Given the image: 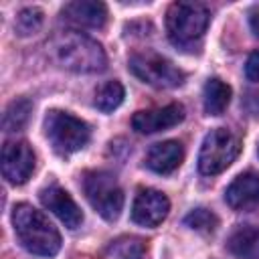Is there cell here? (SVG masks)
I'll return each instance as SVG.
<instances>
[{
  "label": "cell",
  "mask_w": 259,
  "mask_h": 259,
  "mask_svg": "<svg viewBox=\"0 0 259 259\" xmlns=\"http://www.w3.org/2000/svg\"><path fill=\"white\" fill-rule=\"evenodd\" d=\"M47 49L59 67L73 73H101L107 67L103 47L91 36L73 28L57 32L49 40Z\"/></svg>",
  "instance_id": "6da1fadb"
},
{
  "label": "cell",
  "mask_w": 259,
  "mask_h": 259,
  "mask_svg": "<svg viewBox=\"0 0 259 259\" xmlns=\"http://www.w3.org/2000/svg\"><path fill=\"white\" fill-rule=\"evenodd\" d=\"M12 227L20 245L40 257H53L61 249V235L57 227L28 202H20L12 210Z\"/></svg>",
  "instance_id": "7a4b0ae2"
},
{
  "label": "cell",
  "mask_w": 259,
  "mask_h": 259,
  "mask_svg": "<svg viewBox=\"0 0 259 259\" xmlns=\"http://www.w3.org/2000/svg\"><path fill=\"white\" fill-rule=\"evenodd\" d=\"M210 12L202 2H174L166 12L168 38L182 49H192L204 36Z\"/></svg>",
  "instance_id": "3957f363"
},
{
  "label": "cell",
  "mask_w": 259,
  "mask_h": 259,
  "mask_svg": "<svg viewBox=\"0 0 259 259\" xmlns=\"http://www.w3.org/2000/svg\"><path fill=\"white\" fill-rule=\"evenodd\" d=\"M45 134L51 140L53 148L63 156L79 152L91 138V130L81 117H75L73 113L61 109H51L45 115Z\"/></svg>",
  "instance_id": "277c9868"
},
{
  "label": "cell",
  "mask_w": 259,
  "mask_h": 259,
  "mask_svg": "<svg viewBox=\"0 0 259 259\" xmlns=\"http://www.w3.org/2000/svg\"><path fill=\"white\" fill-rule=\"evenodd\" d=\"M83 192L89 204L105 219L115 221L123 208V190L117 178L105 170H91L83 176Z\"/></svg>",
  "instance_id": "5b68a950"
},
{
  "label": "cell",
  "mask_w": 259,
  "mask_h": 259,
  "mask_svg": "<svg viewBox=\"0 0 259 259\" xmlns=\"http://www.w3.org/2000/svg\"><path fill=\"white\" fill-rule=\"evenodd\" d=\"M239 152H241V142L231 130H225V127L210 130L204 136L200 152H198L200 174L204 176L221 174L235 162Z\"/></svg>",
  "instance_id": "8992f818"
},
{
  "label": "cell",
  "mask_w": 259,
  "mask_h": 259,
  "mask_svg": "<svg viewBox=\"0 0 259 259\" xmlns=\"http://www.w3.org/2000/svg\"><path fill=\"white\" fill-rule=\"evenodd\" d=\"M130 71L144 83L158 87V89H174L184 83V73L166 57L146 51V53H136L130 57L127 63Z\"/></svg>",
  "instance_id": "52a82bcc"
},
{
  "label": "cell",
  "mask_w": 259,
  "mask_h": 259,
  "mask_svg": "<svg viewBox=\"0 0 259 259\" xmlns=\"http://www.w3.org/2000/svg\"><path fill=\"white\" fill-rule=\"evenodd\" d=\"M2 176L10 184H24L34 170V152L24 140H8L2 146Z\"/></svg>",
  "instance_id": "ba28073f"
},
{
  "label": "cell",
  "mask_w": 259,
  "mask_h": 259,
  "mask_svg": "<svg viewBox=\"0 0 259 259\" xmlns=\"http://www.w3.org/2000/svg\"><path fill=\"white\" fill-rule=\"evenodd\" d=\"M170 212V200L156 188H140L132 204V221L140 227H158Z\"/></svg>",
  "instance_id": "9c48e42d"
},
{
  "label": "cell",
  "mask_w": 259,
  "mask_h": 259,
  "mask_svg": "<svg viewBox=\"0 0 259 259\" xmlns=\"http://www.w3.org/2000/svg\"><path fill=\"white\" fill-rule=\"evenodd\" d=\"M184 115H186L184 105H180V103H168L164 107L136 111L134 117H132V127L138 134H156V132L170 130V127L178 125L184 119Z\"/></svg>",
  "instance_id": "30bf717a"
},
{
  "label": "cell",
  "mask_w": 259,
  "mask_h": 259,
  "mask_svg": "<svg viewBox=\"0 0 259 259\" xmlns=\"http://www.w3.org/2000/svg\"><path fill=\"white\" fill-rule=\"evenodd\" d=\"M38 198H40L42 206L49 208L67 229L81 227L83 212H81V208L77 206V202L71 198V194L65 188H61L57 184H51V186H47V188H42L38 192Z\"/></svg>",
  "instance_id": "8fae6325"
},
{
  "label": "cell",
  "mask_w": 259,
  "mask_h": 259,
  "mask_svg": "<svg viewBox=\"0 0 259 259\" xmlns=\"http://www.w3.org/2000/svg\"><path fill=\"white\" fill-rule=\"evenodd\" d=\"M61 16L77 28H101L107 20V6L95 0H75L65 4Z\"/></svg>",
  "instance_id": "7c38bea8"
},
{
  "label": "cell",
  "mask_w": 259,
  "mask_h": 259,
  "mask_svg": "<svg viewBox=\"0 0 259 259\" xmlns=\"http://www.w3.org/2000/svg\"><path fill=\"white\" fill-rule=\"evenodd\" d=\"M225 200L233 210H249L259 204V174L243 172L225 190Z\"/></svg>",
  "instance_id": "4fadbf2b"
},
{
  "label": "cell",
  "mask_w": 259,
  "mask_h": 259,
  "mask_svg": "<svg viewBox=\"0 0 259 259\" xmlns=\"http://www.w3.org/2000/svg\"><path fill=\"white\" fill-rule=\"evenodd\" d=\"M184 158V148L178 140H166L154 144L146 154V166L156 174L174 172Z\"/></svg>",
  "instance_id": "5bb4252c"
},
{
  "label": "cell",
  "mask_w": 259,
  "mask_h": 259,
  "mask_svg": "<svg viewBox=\"0 0 259 259\" xmlns=\"http://www.w3.org/2000/svg\"><path fill=\"white\" fill-rule=\"evenodd\" d=\"M229 251L239 259H259V229L239 227L227 241Z\"/></svg>",
  "instance_id": "9a60e30c"
},
{
  "label": "cell",
  "mask_w": 259,
  "mask_h": 259,
  "mask_svg": "<svg viewBox=\"0 0 259 259\" xmlns=\"http://www.w3.org/2000/svg\"><path fill=\"white\" fill-rule=\"evenodd\" d=\"M202 103H204V111L208 115H221L227 105L231 103V87L212 77L204 83V91H202Z\"/></svg>",
  "instance_id": "2e32d148"
},
{
  "label": "cell",
  "mask_w": 259,
  "mask_h": 259,
  "mask_svg": "<svg viewBox=\"0 0 259 259\" xmlns=\"http://www.w3.org/2000/svg\"><path fill=\"white\" fill-rule=\"evenodd\" d=\"M30 111H32V103L28 99L18 97V99L10 101L8 107L4 109V115H2V127H4V132H20L28 123Z\"/></svg>",
  "instance_id": "e0dca14e"
},
{
  "label": "cell",
  "mask_w": 259,
  "mask_h": 259,
  "mask_svg": "<svg viewBox=\"0 0 259 259\" xmlns=\"http://www.w3.org/2000/svg\"><path fill=\"white\" fill-rule=\"evenodd\" d=\"M123 95H125V91H123V85L119 81H115V79L105 81L95 91V107L99 111L109 113V111H113L115 107L121 105Z\"/></svg>",
  "instance_id": "ac0fdd59"
},
{
  "label": "cell",
  "mask_w": 259,
  "mask_h": 259,
  "mask_svg": "<svg viewBox=\"0 0 259 259\" xmlns=\"http://www.w3.org/2000/svg\"><path fill=\"white\" fill-rule=\"evenodd\" d=\"M109 255H111V259H144L146 243L138 237L125 235V237L115 239L109 245Z\"/></svg>",
  "instance_id": "d6986e66"
},
{
  "label": "cell",
  "mask_w": 259,
  "mask_h": 259,
  "mask_svg": "<svg viewBox=\"0 0 259 259\" xmlns=\"http://www.w3.org/2000/svg\"><path fill=\"white\" fill-rule=\"evenodd\" d=\"M42 20H45V14H42V10H40V8H36V6L22 8V10L16 14L14 30H16L20 36L34 34V32H38V30H40Z\"/></svg>",
  "instance_id": "ffe728a7"
},
{
  "label": "cell",
  "mask_w": 259,
  "mask_h": 259,
  "mask_svg": "<svg viewBox=\"0 0 259 259\" xmlns=\"http://www.w3.org/2000/svg\"><path fill=\"white\" fill-rule=\"evenodd\" d=\"M184 225H186L188 229H192V231L202 233V235H210V233L217 231L219 219H217V214H214L212 210H208V208H194V210H190V212L184 217Z\"/></svg>",
  "instance_id": "44dd1931"
},
{
  "label": "cell",
  "mask_w": 259,
  "mask_h": 259,
  "mask_svg": "<svg viewBox=\"0 0 259 259\" xmlns=\"http://www.w3.org/2000/svg\"><path fill=\"white\" fill-rule=\"evenodd\" d=\"M241 105H243L247 115L259 117V91H247L243 101H241Z\"/></svg>",
  "instance_id": "7402d4cb"
},
{
  "label": "cell",
  "mask_w": 259,
  "mask_h": 259,
  "mask_svg": "<svg viewBox=\"0 0 259 259\" xmlns=\"http://www.w3.org/2000/svg\"><path fill=\"white\" fill-rule=\"evenodd\" d=\"M245 75L249 81H257L259 83V51L251 53L247 63H245Z\"/></svg>",
  "instance_id": "603a6c76"
},
{
  "label": "cell",
  "mask_w": 259,
  "mask_h": 259,
  "mask_svg": "<svg viewBox=\"0 0 259 259\" xmlns=\"http://www.w3.org/2000/svg\"><path fill=\"white\" fill-rule=\"evenodd\" d=\"M249 24H251V30L259 36V6H253L249 10Z\"/></svg>",
  "instance_id": "cb8c5ba5"
}]
</instances>
